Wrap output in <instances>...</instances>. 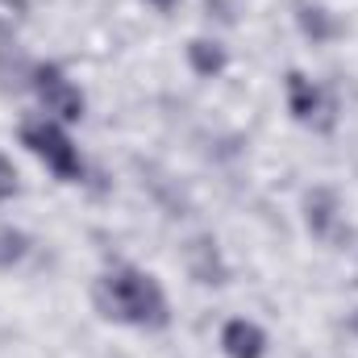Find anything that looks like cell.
<instances>
[{"label":"cell","mask_w":358,"mask_h":358,"mask_svg":"<svg viewBox=\"0 0 358 358\" xmlns=\"http://www.w3.org/2000/svg\"><path fill=\"white\" fill-rule=\"evenodd\" d=\"M96 308L113 321H125V325H142V329H163L167 325V296L163 287L155 283V275L134 267L108 271L100 283H96Z\"/></svg>","instance_id":"cell-1"},{"label":"cell","mask_w":358,"mask_h":358,"mask_svg":"<svg viewBox=\"0 0 358 358\" xmlns=\"http://www.w3.org/2000/svg\"><path fill=\"white\" fill-rule=\"evenodd\" d=\"M221 350H225V358H263L267 355V334L255 321L238 317L221 329Z\"/></svg>","instance_id":"cell-5"},{"label":"cell","mask_w":358,"mask_h":358,"mask_svg":"<svg viewBox=\"0 0 358 358\" xmlns=\"http://www.w3.org/2000/svg\"><path fill=\"white\" fill-rule=\"evenodd\" d=\"M287 108L300 125H313L321 134H329L338 125V100L334 92L313 84L304 71H287Z\"/></svg>","instance_id":"cell-3"},{"label":"cell","mask_w":358,"mask_h":358,"mask_svg":"<svg viewBox=\"0 0 358 358\" xmlns=\"http://www.w3.org/2000/svg\"><path fill=\"white\" fill-rule=\"evenodd\" d=\"M304 208H308V229L317 238H329L334 225H338V196L329 187H313L308 200H304Z\"/></svg>","instance_id":"cell-7"},{"label":"cell","mask_w":358,"mask_h":358,"mask_svg":"<svg viewBox=\"0 0 358 358\" xmlns=\"http://www.w3.org/2000/svg\"><path fill=\"white\" fill-rule=\"evenodd\" d=\"M350 334H358V313L350 317Z\"/></svg>","instance_id":"cell-13"},{"label":"cell","mask_w":358,"mask_h":358,"mask_svg":"<svg viewBox=\"0 0 358 358\" xmlns=\"http://www.w3.org/2000/svg\"><path fill=\"white\" fill-rule=\"evenodd\" d=\"M21 146H29V155H38L59 179H67V183L84 179L80 150H76L71 138L59 129V121H50V117H25V121H21Z\"/></svg>","instance_id":"cell-2"},{"label":"cell","mask_w":358,"mask_h":358,"mask_svg":"<svg viewBox=\"0 0 358 358\" xmlns=\"http://www.w3.org/2000/svg\"><path fill=\"white\" fill-rule=\"evenodd\" d=\"M296 21H300L304 38H313V42H329V38L338 34V21L329 17V8L308 4V0H300V4H296Z\"/></svg>","instance_id":"cell-9"},{"label":"cell","mask_w":358,"mask_h":358,"mask_svg":"<svg viewBox=\"0 0 358 358\" xmlns=\"http://www.w3.org/2000/svg\"><path fill=\"white\" fill-rule=\"evenodd\" d=\"M25 255H29V238L21 229H13V225H0V271L17 267Z\"/></svg>","instance_id":"cell-10"},{"label":"cell","mask_w":358,"mask_h":358,"mask_svg":"<svg viewBox=\"0 0 358 358\" xmlns=\"http://www.w3.org/2000/svg\"><path fill=\"white\" fill-rule=\"evenodd\" d=\"M34 92H38V100H42V108L50 117H59V121H80L84 117V96L63 76V67L38 63L34 67Z\"/></svg>","instance_id":"cell-4"},{"label":"cell","mask_w":358,"mask_h":358,"mask_svg":"<svg viewBox=\"0 0 358 358\" xmlns=\"http://www.w3.org/2000/svg\"><path fill=\"white\" fill-rule=\"evenodd\" d=\"M146 4H155V8H176L179 0H146Z\"/></svg>","instance_id":"cell-12"},{"label":"cell","mask_w":358,"mask_h":358,"mask_svg":"<svg viewBox=\"0 0 358 358\" xmlns=\"http://www.w3.org/2000/svg\"><path fill=\"white\" fill-rule=\"evenodd\" d=\"M187 271H192L200 283H225V263H221L213 238H196V242H187Z\"/></svg>","instance_id":"cell-6"},{"label":"cell","mask_w":358,"mask_h":358,"mask_svg":"<svg viewBox=\"0 0 358 358\" xmlns=\"http://www.w3.org/2000/svg\"><path fill=\"white\" fill-rule=\"evenodd\" d=\"M13 196H17V171H13V163L0 155V204L13 200Z\"/></svg>","instance_id":"cell-11"},{"label":"cell","mask_w":358,"mask_h":358,"mask_svg":"<svg viewBox=\"0 0 358 358\" xmlns=\"http://www.w3.org/2000/svg\"><path fill=\"white\" fill-rule=\"evenodd\" d=\"M187 63H192V71L196 76H204V80H213V76H221L225 71V46L221 42H208V38H192L187 42Z\"/></svg>","instance_id":"cell-8"}]
</instances>
